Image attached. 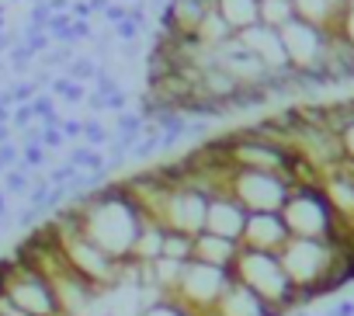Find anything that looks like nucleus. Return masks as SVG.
<instances>
[{
	"label": "nucleus",
	"mask_w": 354,
	"mask_h": 316,
	"mask_svg": "<svg viewBox=\"0 0 354 316\" xmlns=\"http://www.w3.org/2000/svg\"><path fill=\"white\" fill-rule=\"evenodd\" d=\"M233 275H236V281H243L257 299H264V302H271V306H278V309H285V313L299 309V292H295L292 278L285 275L278 254L243 250V247H240V257H236V264H233Z\"/></svg>",
	"instance_id": "nucleus-1"
},
{
	"label": "nucleus",
	"mask_w": 354,
	"mask_h": 316,
	"mask_svg": "<svg viewBox=\"0 0 354 316\" xmlns=\"http://www.w3.org/2000/svg\"><path fill=\"white\" fill-rule=\"evenodd\" d=\"M233 278H236L233 268H212V264H202V261H188L174 295H167V299L185 306L192 316H209L219 306L223 292L233 285Z\"/></svg>",
	"instance_id": "nucleus-2"
},
{
	"label": "nucleus",
	"mask_w": 354,
	"mask_h": 316,
	"mask_svg": "<svg viewBox=\"0 0 354 316\" xmlns=\"http://www.w3.org/2000/svg\"><path fill=\"white\" fill-rule=\"evenodd\" d=\"M281 219L288 226L292 236H302V240H326L337 226V212L323 192V185H313V188H292L285 209H281Z\"/></svg>",
	"instance_id": "nucleus-3"
},
{
	"label": "nucleus",
	"mask_w": 354,
	"mask_h": 316,
	"mask_svg": "<svg viewBox=\"0 0 354 316\" xmlns=\"http://www.w3.org/2000/svg\"><path fill=\"white\" fill-rule=\"evenodd\" d=\"M230 195L247 212H281L292 195V185L274 171H240L236 167V174L230 178Z\"/></svg>",
	"instance_id": "nucleus-4"
},
{
	"label": "nucleus",
	"mask_w": 354,
	"mask_h": 316,
	"mask_svg": "<svg viewBox=\"0 0 354 316\" xmlns=\"http://www.w3.org/2000/svg\"><path fill=\"white\" fill-rule=\"evenodd\" d=\"M205 212H209V198L192 192V188H177L167 195V205L160 212V226L167 230H181L188 236H198L205 230Z\"/></svg>",
	"instance_id": "nucleus-5"
},
{
	"label": "nucleus",
	"mask_w": 354,
	"mask_h": 316,
	"mask_svg": "<svg viewBox=\"0 0 354 316\" xmlns=\"http://www.w3.org/2000/svg\"><path fill=\"white\" fill-rule=\"evenodd\" d=\"M292 240L281 212H247V226L240 236L243 250H264V254H278L285 243Z\"/></svg>",
	"instance_id": "nucleus-6"
},
{
	"label": "nucleus",
	"mask_w": 354,
	"mask_h": 316,
	"mask_svg": "<svg viewBox=\"0 0 354 316\" xmlns=\"http://www.w3.org/2000/svg\"><path fill=\"white\" fill-rule=\"evenodd\" d=\"M243 226H247V209H243L233 195H219V198L209 202V212H205V233H216V236H223V240L240 243Z\"/></svg>",
	"instance_id": "nucleus-7"
},
{
	"label": "nucleus",
	"mask_w": 354,
	"mask_h": 316,
	"mask_svg": "<svg viewBox=\"0 0 354 316\" xmlns=\"http://www.w3.org/2000/svg\"><path fill=\"white\" fill-rule=\"evenodd\" d=\"M240 257V243L233 240H223L216 233H198L195 236V257L192 261H202V264H212V268H233Z\"/></svg>",
	"instance_id": "nucleus-8"
},
{
	"label": "nucleus",
	"mask_w": 354,
	"mask_h": 316,
	"mask_svg": "<svg viewBox=\"0 0 354 316\" xmlns=\"http://www.w3.org/2000/svg\"><path fill=\"white\" fill-rule=\"evenodd\" d=\"M216 11L226 18V25L240 35L254 25H261V0H219Z\"/></svg>",
	"instance_id": "nucleus-9"
},
{
	"label": "nucleus",
	"mask_w": 354,
	"mask_h": 316,
	"mask_svg": "<svg viewBox=\"0 0 354 316\" xmlns=\"http://www.w3.org/2000/svg\"><path fill=\"white\" fill-rule=\"evenodd\" d=\"M288 21H295V4L292 0H261V25L281 32Z\"/></svg>",
	"instance_id": "nucleus-10"
},
{
	"label": "nucleus",
	"mask_w": 354,
	"mask_h": 316,
	"mask_svg": "<svg viewBox=\"0 0 354 316\" xmlns=\"http://www.w3.org/2000/svg\"><path fill=\"white\" fill-rule=\"evenodd\" d=\"M271 101V94L261 87V84H240L236 87V94L226 101L230 104V111L236 115V111H254V108H264Z\"/></svg>",
	"instance_id": "nucleus-11"
},
{
	"label": "nucleus",
	"mask_w": 354,
	"mask_h": 316,
	"mask_svg": "<svg viewBox=\"0 0 354 316\" xmlns=\"http://www.w3.org/2000/svg\"><path fill=\"white\" fill-rule=\"evenodd\" d=\"M160 257H170V261H192L195 257V236L181 233V230H163V254Z\"/></svg>",
	"instance_id": "nucleus-12"
},
{
	"label": "nucleus",
	"mask_w": 354,
	"mask_h": 316,
	"mask_svg": "<svg viewBox=\"0 0 354 316\" xmlns=\"http://www.w3.org/2000/svg\"><path fill=\"white\" fill-rule=\"evenodd\" d=\"M66 164H73V167L84 171V174H97V171H104L108 156H104L101 149H91V146H73L70 156H66Z\"/></svg>",
	"instance_id": "nucleus-13"
},
{
	"label": "nucleus",
	"mask_w": 354,
	"mask_h": 316,
	"mask_svg": "<svg viewBox=\"0 0 354 316\" xmlns=\"http://www.w3.org/2000/svg\"><path fill=\"white\" fill-rule=\"evenodd\" d=\"M97 66H101V63H97V56H87V53L80 56V53H77V59L66 66V77H70L73 84H84V87H87V84L97 77Z\"/></svg>",
	"instance_id": "nucleus-14"
},
{
	"label": "nucleus",
	"mask_w": 354,
	"mask_h": 316,
	"mask_svg": "<svg viewBox=\"0 0 354 316\" xmlns=\"http://www.w3.org/2000/svg\"><path fill=\"white\" fill-rule=\"evenodd\" d=\"M111 129H104L97 118H84V146H91V149H101L104 142H111Z\"/></svg>",
	"instance_id": "nucleus-15"
},
{
	"label": "nucleus",
	"mask_w": 354,
	"mask_h": 316,
	"mask_svg": "<svg viewBox=\"0 0 354 316\" xmlns=\"http://www.w3.org/2000/svg\"><path fill=\"white\" fill-rule=\"evenodd\" d=\"M46 146H21V160H18V171H25V174H35V171H42L46 167Z\"/></svg>",
	"instance_id": "nucleus-16"
},
{
	"label": "nucleus",
	"mask_w": 354,
	"mask_h": 316,
	"mask_svg": "<svg viewBox=\"0 0 354 316\" xmlns=\"http://www.w3.org/2000/svg\"><path fill=\"white\" fill-rule=\"evenodd\" d=\"M28 185H32V174L25 171H4V195H28Z\"/></svg>",
	"instance_id": "nucleus-17"
},
{
	"label": "nucleus",
	"mask_w": 354,
	"mask_h": 316,
	"mask_svg": "<svg viewBox=\"0 0 354 316\" xmlns=\"http://www.w3.org/2000/svg\"><path fill=\"white\" fill-rule=\"evenodd\" d=\"M160 149V136H142L132 149H129V156H132V160H146V156H153Z\"/></svg>",
	"instance_id": "nucleus-18"
},
{
	"label": "nucleus",
	"mask_w": 354,
	"mask_h": 316,
	"mask_svg": "<svg viewBox=\"0 0 354 316\" xmlns=\"http://www.w3.org/2000/svg\"><path fill=\"white\" fill-rule=\"evenodd\" d=\"M18 160H21V146H18L15 139L0 146V171H15Z\"/></svg>",
	"instance_id": "nucleus-19"
},
{
	"label": "nucleus",
	"mask_w": 354,
	"mask_h": 316,
	"mask_svg": "<svg viewBox=\"0 0 354 316\" xmlns=\"http://www.w3.org/2000/svg\"><path fill=\"white\" fill-rule=\"evenodd\" d=\"M129 18V4H122V0H111V4H108V11L101 15V21L108 25V28H115V25H122Z\"/></svg>",
	"instance_id": "nucleus-20"
},
{
	"label": "nucleus",
	"mask_w": 354,
	"mask_h": 316,
	"mask_svg": "<svg viewBox=\"0 0 354 316\" xmlns=\"http://www.w3.org/2000/svg\"><path fill=\"white\" fill-rule=\"evenodd\" d=\"M28 125H35L32 104H18V108L11 111V129H15V132H21V129H28Z\"/></svg>",
	"instance_id": "nucleus-21"
},
{
	"label": "nucleus",
	"mask_w": 354,
	"mask_h": 316,
	"mask_svg": "<svg viewBox=\"0 0 354 316\" xmlns=\"http://www.w3.org/2000/svg\"><path fill=\"white\" fill-rule=\"evenodd\" d=\"M111 35H115L118 42H139V35H142V32H139V25H136V21H129V18H125L122 25H115V28H111Z\"/></svg>",
	"instance_id": "nucleus-22"
},
{
	"label": "nucleus",
	"mask_w": 354,
	"mask_h": 316,
	"mask_svg": "<svg viewBox=\"0 0 354 316\" xmlns=\"http://www.w3.org/2000/svg\"><path fill=\"white\" fill-rule=\"evenodd\" d=\"M77 174H80V171H77L73 164H59V167L49 171V185H53V188H56V185H70Z\"/></svg>",
	"instance_id": "nucleus-23"
},
{
	"label": "nucleus",
	"mask_w": 354,
	"mask_h": 316,
	"mask_svg": "<svg viewBox=\"0 0 354 316\" xmlns=\"http://www.w3.org/2000/svg\"><path fill=\"white\" fill-rule=\"evenodd\" d=\"M63 142H66L63 129H56V125H42V146H46V149H59Z\"/></svg>",
	"instance_id": "nucleus-24"
},
{
	"label": "nucleus",
	"mask_w": 354,
	"mask_h": 316,
	"mask_svg": "<svg viewBox=\"0 0 354 316\" xmlns=\"http://www.w3.org/2000/svg\"><path fill=\"white\" fill-rule=\"evenodd\" d=\"M39 216H42V209H32V205H25V209L18 212V219H15V223H18L21 230H28V233H32V230L39 226Z\"/></svg>",
	"instance_id": "nucleus-25"
},
{
	"label": "nucleus",
	"mask_w": 354,
	"mask_h": 316,
	"mask_svg": "<svg viewBox=\"0 0 354 316\" xmlns=\"http://www.w3.org/2000/svg\"><path fill=\"white\" fill-rule=\"evenodd\" d=\"M125 104H129V94H125V91H115V94H108V97H104V111L122 115V111H129Z\"/></svg>",
	"instance_id": "nucleus-26"
},
{
	"label": "nucleus",
	"mask_w": 354,
	"mask_h": 316,
	"mask_svg": "<svg viewBox=\"0 0 354 316\" xmlns=\"http://www.w3.org/2000/svg\"><path fill=\"white\" fill-rule=\"evenodd\" d=\"M63 136L66 139H84V118H63Z\"/></svg>",
	"instance_id": "nucleus-27"
},
{
	"label": "nucleus",
	"mask_w": 354,
	"mask_h": 316,
	"mask_svg": "<svg viewBox=\"0 0 354 316\" xmlns=\"http://www.w3.org/2000/svg\"><path fill=\"white\" fill-rule=\"evenodd\" d=\"M139 53H142V49H139V42H118V56H122L125 63H136V59H139Z\"/></svg>",
	"instance_id": "nucleus-28"
},
{
	"label": "nucleus",
	"mask_w": 354,
	"mask_h": 316,
	"mask_svg": "<svg viewBox=\"0 0 354 316\" xmlns=\"http://www.w3.org/2000/svg\"><path fill=\"white\" fill-rule=\"evenodd\" d=\"M326 316H354V302H351V299H344V302H337Z\"/></svg>",
	"instance_id": "nucleus-29"
},
{
	"label": "nucleus",
	"mask_w": 354,
	"mask_h": 316,
	"mask_svg": "<svg viewBox=\"0 0 354 316\" xmlns=\"http://www.w3.org/2000/svg\"><path fill=\"white\" fill-rule=\"evenodd\" d=\"M108 4H111V0H87L91 15H94V11H101V15H104V11H108Z\"/></svg>",
	"instance_id": "nucleus-30"
},
{
	"label": "nucleus",
	"mask_w": 354,
	"mask_h": 316,
	"mask_svg": "<svg viewBox=\"0 0 354 316\" xmlns=\"http://www.w3.org/2000/svg\"><path fill=\"white\" fill-rule=\"evenodd\" d=\"M11 136H15V129H11V125H0V146L11 142Z\"/></svg>",
	"instance_id": "nucleus-31"
},
{
	"label": "nucleus",
	"mask_w": 354,
	"mask_h": 316,
	"mask_svg": "<svg viewBox=\"0 0 354 316\" xmlns=\"http://www.w3.org/2000/svg\"><path fill=\"white\" fill-rule=\"evenodd\" d=\"M4 15H8V4L0 0V32H8V28H4V25H8V18H4Z\"/></svg>",
	"instance_id": "nucleus-32"
},
{
	"label": "nucleus",
	"mask_w": 354,
	"mask_h": 316,
	"mask_svg": "<svg viewBox=\"0 0 354 316\" xmlns=\"http://www.w3.org/2000/svg\"><path fill=\"white\" fill-rule=\"evenodd\" d=\"M122 4H139V0H122Z\"/></svg>",
	"instance_id": "nucleus-33"
},
{
	"label": "nucleus",
	"mask_w": 354,
	"mask_h": 316,
	"mask_svg": "<svg viewBox=\"0 0 354 316\" xmlns=\"http://www.w3.org/2000/svg\"><path fill=\"white\" fill-rule=\"evenodd\" d=\"M4 4H15V0H4Z\"/></svg>",
	"instance_id": "nucleus-34"
},
{
	"label": "nucleus",
	"mask_w": 354,
	"mask_h": 316,
	"mask_svg": "<svg viewBox=\"0 0 354 316\" xmlns=\"http://www.w3.org/2000/svg\"><path fill=\"white\" fill-rule=\"evenodd\" d=\"M0 174H4V171H0Z\"/></svg>",
	"instance_id": "nucleus-35"
},
{
	"label": "nucleus",
	"mask_w": 354,
	"mask_h": 316,
	"mask_svg": "<svg viewBox=\"0 0 354 316\" xmlns=\"http://www.w3.org/2000/svg\"><path fill=\"white\" fill-rule=\"evenodd\" d=\"M323 316H326V313H323Z\"/></svg>",
	"instance_id": "nucleus-36"
}]
</instances>
